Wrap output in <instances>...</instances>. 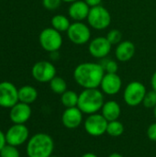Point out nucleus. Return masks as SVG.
<instances>
[{"mask_svg":"<svg viewBox=\"0 0 156 157\" xmlns=\"http://www.w3.org/2000/svg\"><path fill=\"white\" fill-rule=\"evenodd\" d=\"M51 23V27L61 33L66 32L71 25L70 19L64 15H55L54 17H52Z\"/></svg>","mask_w":156,"mask_h":157,"instance_id":"obj_20","label":"nucleus"},{"mask_svg":"<svg viewBox=\"0 0 156 157\" xmlns=\"http://www.w3.org/2000/svg\"><path fill=\"white\" fill-rule=\"evenodd\" d=\"M6 144V134H4V132L0 130V152L3 149V147Z\"/></svg>","mask_w":156,"mask_h":157,"instance_id":"obj_31","label":"nucleus"},{"mask_svg":"<svg viewBox=\"0 0 156 157\" xmlns=\"http://www.w3.org/2000/svg\"><path fill=\"white\" fill-rule=\"evenodd\" d=\"M62 2V0H42V5L48 10H56Z\"/></svg>","mask_w":156,"mask_h":157,"instance_id":"obj_28","label":"nucleus"},{"mask_svg":"<svg viewBox=\"0 0 156 157\" xmlns=\"http://www.w3.org/2000/svg\"><path fill=\"white\" fill-rule=\"evenodd\" d=\"M54 143L47 133H37L33 135L27 144V155L29 157H50L52 155Z\"/></svg>","mask_w":156,"mask_h":157,"instance_id":"obj_3","label":"nucleus"},{"mask_svg":"<svg viewBox=\"0 0 156 157\" xmlns=\"http://www.w3.org/2000/svg\"><path fill=\"white\" fill-rule=\"evenodd\" d=\"M100 64L102 65L106 74H117L118 73L119 65H118V63L114 60L104 58L103 62L100 63Z\"/></svg>","mask_w":156,"mask_h":157,"instance_id":"obj_24","label":"nucleus"},{"mask_svg":"<svg viewBox=\"0 0 156 157\" xmlns=\"http://www.w3.org/2000/svg\"><path fill=\"white\" fill-rule=\"evenodd\" d=\"M78 98L79 95L73 90H66L63 94L61 95V102L65 107V109L77 107Z\"/></svg>","mask_w":156,"mask_h":157,"instance_id":"obj_21","label":"nucleus"},{"mask_svg":"<svg viewBox=\"0 0 156 157\" xmlns=\"http://www.w3.org/2000/svg\"><path fill=\"white\" fill-rule=\"evenodd\" d=\"M39 41L44 51L49 52H55L60 50L63 40L61 32L51 27L42 29L39 36Z\"/></svg>","mask_w":156,"mask_h":157,"instance_id":"obj_5","label":"nucleus"},{"mask_svg":"<svg viewBox=\"0 0 156 157\" xmlns=\"http://www.w3.org/2000/svg\"><path fill=\"white\" fill-rule=\"evenodd\" d=\"M122 87V80L118 74H105L100 84L101 91L108 96L118 94Z\"/></svg>","mask_w":156,"mask_h":157,"instance_id":"obj_13","label":"nucleus"},{"mask_svg":"<svg viewBox=\"0 0 156 157\" xmlns=\"http://www.w3.org/2000/svg\"><path fill=\"white\" fill-rule=\"evenodd\" d=\"M136 52L135 45L131 40L120 41L115 50V57L119 62L125 63L131 61Z\"/></svg>","mask_w":156,"mask_h":157,"instance_id":"obj_17","label":"nucleus"},{"mask_svg":"<svg viewBox=\"0 0 156 157\" xmlns=\"http://www.w3.org/2000/svg\"><path fill=\"white\" fill-rule=\"evenodd\" d=\"M50 157H58V156H54V155H51Z\"/></svg>","mask_w":156,"mask_h":157,"instance_id":"obj_37","label":"nucleus"},{"mask_svg":"<svg viewBox=\"0 0 156 157\" xmlns=\"http://www.w3.org/2000/svg\"><path fill=\"white\" fill-rule=\"evenodd\" d=\"M31 116V108L29 104L17 102L10 109L9 118L14 124H25Z\"/></svg>","mask_w":156,"mask_h":157,"instance_id":"obj_14","label":"nucleus"},{"mask_svg":"<svg viewBox=\"0 0 156 157\" xmlns=\"http://www.w3.org/2000/svg\"><path fill=\"white\" fill-rule=\"evenodd\" d=\"M29 129L25 124H14L6 132V144L13 146L22 145L29 139Z\"/></svg>","mask_w":156,"mask_h":157,"instance_id":"obj_11","label":"nucleus"},{"mask_svg":"<svg viewBox=\"0 0 156 157\" xmlns=\"http://www.w3.org/2000/svg\"><path fill=\"white\" fill-rule=\"evenodd\" d=\"M151 85H152L153 90L156 91V71L153 74V75H152V78H151Z\"/></svg>","mask_w":156,"mask_h":157,"instance_id":"obj_32","label":"nucleus"},{"mask_svg":"<svg viewBox=\"0 0 156 157\" xmlns=\"http://www.w3.org/2000/svg\"><path fill=\"white\" fill-rule=\"evenodd\" d=\"M83 112L78 107L65 109L62 115V122L63 126L69 130L78 128L83 121Z\"/></svg>","mask_w":156,"mask_h":157,"instance_id":"obj_15","label":"nucleus"},{"mask_svg":"<svg viewBox=\"0 0 156 157\" xmlns=\"http://www.w3.org/2000/svg\"><path fill=\"white\" fill-rule=\"evenodd\" d=\"M87 22L90 28L97 30H103L108 28L111 22L109 11L103 6H97L90 8Z\"/></svg>","mask_w":156,"mask_h":157,"instance_id":"obj_4","label":"nucleus"},{"mask_svg":"<svg viewBox=\"0 0 156 157\" xmlns=\"http://www.w3.org/2000/svg\"><path fill=\"white\" fill-rule=\"evenodd\" d=\"M31 75L40 83H50L56 76V68L51 62L40 61L32 66Z\"/></svg>","mask_w":156,"mask_h":157,"instance_id":"obj_9","label":"nucleus"},{"mask_svg":"<svg viewBox=\"0 0 156 157\" xmlns=\"http://www.w3.org/2000/svg\"><path fill=\"white\" fill-rule=\"evenodd\" d=\"M147 136L150 140L156 142V122L149 126L147 130Z\"/></svg>","mask_w":156,"mask_h":157,"instance_id":"obj_29","label":"nucleus"},{"mask_svg":"<svg viewBox=\"0 0 156 157\" xmlns=\"http://www.w3.org/2000/svg\"><path fill=\"white\" fill-rule=\"evenodd\" d=\"M90 6L84 0H77L70 4L68 8V15L74 21L82 22L85 19H87Z\"/></svg>","mask_w":156,"mask_h":157,"instance_id":"obj_16","label":"nucleus"},{"mask_svg":"<svg viewBox=\"0 0 156 157\" xmlns=\"http://www.w3.org/2000/svg\"><path fill=\"white\" fill-rule=\"evenodd\" d=\"M50 87L53 93L57 95H62L67 90V83L63 77L55 76L54 78L51 80Z\"/></svg>","mask_w":156,"mask_h":157,"instance_id":"obj_22","label":"nucleus"},{"mask_svg":"<svg viewBox=\"0 0 156 157\" xmlns=\"http://www.w3.org/2000/svg\"><path fill=\"white\" fill-rule=\"evenodd\" d=\"M106 38H107L108 40L110 42L111 45H118L120 41H122V40H121V39H122V34H121V32H120L119 29H110V30L108 32Z\"/></svg>","mask_w":156,"mask_h":157,"instance_id":"obj_27","label":"nucleus"},{"mask_svg":"<svg viewBox=\"0 0 156 157\" xmlns=\"http://www.w3.org/2000/svg\"><path fill=\"white\" fill-rule=\"evenodd\" d=\"M108 123V121L103 117L102 114L95 113L88 115L84 122V128L89 135L98 137L107 132Z\"/></svg>","mask_w":156,"mask_h":157,"instance_id":"obj_8","label":"nucleus"},{"mask_svg":"<svg viewBox=\"0 0 156 157\" xmlns=\"http://www.w3.org/2000/svg\"><path fill=\"white\" fill-rule=\"evenodd\" d=\"M63 2H64V3H73V2H74V1H77V0H62Z\"/></svg>","mask_w":156,"mask_h":157,"instance_id":"obj_35","label":"nucleus"},{"mask_svg":"<svg viewBox=\"0 0 156 157\" xmlns=\"http://www.w3.org/2000/svg\"><path fill=\"white\" fill-rule=\"evenodd\" d=\"M18 102V89L14 84L4 81L0 83V107L11 109Z\"/></svg>","mask_w":156,"mask_h":157,"instance_id":"obj_10","label":"nucleus"},{"mask_svg":"<svg viewBox=\"0 0 156 157\" xmlns=\"http://www.w3.org/2000/svg\"><path fill=\"white\" fill-rule=\"evenodd\" d=\"M81 157H98L97 155L93 154V153H86L85 155H83Z\"/></svg>","mask_w":156,"mask_h":157,"instance_id":"obj_33","label":"nucleus"},{"mask_svg":"<svg viewBox=\"0 0 156 157\" xmlns=\"http://www.w3.org/2000/svg\"><path fill=\"white\" fill-rule=\"evenodd\" d=\"M90 7H94L97 6H100L102 3V0H84Z\"/></svg>","mask_w":156,"mask_h":157,"instance_id":"obj_30","label":"nucleus"},{"mask_svg":"<svg viewBox=\"0 0 156 157\" xmlns=\"http://www.w3.org/2000/svg\"><path fill=\"white\" fill-rule=\"evenodd\" d=\"M38 98V91L34 86H23L18 89V101L26 104L33 103Z\"/></svg>","mask_w":156,"mask_h":157,"instance_id":"obj_19","label":"nucleus"},{"mask_svg":"<svg viewBox=\"0 0 156 157\" xmlns=\"http://www.w3.org/2000/svg\"><path fill=\"white\" fill-rule=\"evenodd\" d=\"M105 71L98 63H82L78 64L74 71V81L84 89L97 88L100 86Z\"/></svg>","mask_w":156,"mask_h":157,"instance_id":"obj_1","label":"nucleus"},{"mask_svg":"<svg viewBox=\"0 0 156 157\" xmlns=\"http://www.w3.org/2000/svg\"><path fill=\"white\" fill-rule=\"evenodd\" d=\"M143 104L147 109H154L156 106V91L151 90L145 94Z\"/></svg>","mask_w":156,"mask_h":157,"instance_id":"obj_26","label":"nucleus"},{"mask_svg":"<svg viewBox=\"0 0 156 157\" xmlns=\"http://www.w3.org/2000/svg\"><path fill=\"white\" fill-rule=\"evenodd\" d=\"M147 93L145 86L139 81L129 83L124 89L123 99L130 107H136L143 103L145 94Z\"/></svg>","mask_w":156,"mask_h":157,"instance_id":"obj_6","label":"nucleus"},{"mask_svg":"<svg viewBox=\"0 0 156 157\" xmlns=\"http://www.w3.org/2000/svg\"><path fill=\"white\" fill-rule=\"evenodd\" d=\"M108 157H124L123 155H121L120 154H118V153H113V154H111Z\"/></svg>","mask_w":156,"mask_h":157,"instance_id":"obj_34","label":"nucleus"},{"mask_svg":"<svg viewBox=\"0 0 156 157\" xmlns=\"http://www.w3.org/2000/svg\"><path fill=\"white\" fill-rule=\"evenodd\" d=\"M121 113L120 104L115 100H108L104 103L101 109V114L108 121H117Z\"/></svg>","mask_w":156,"mask_h":157,"instance_id":"obj_18","label":"nucleus"},{"mask_svg":"<svg viewBox=\"0 0 156 157\" xmlns=\"http://www.w3.org/2000/svg\"><path fill=\"white\" fill-rule=\"evenodd\" d=\"M0 157H20V154L17 146L6 144L0 152Z\"/></svg>","mask_w":156,"mask_h":157,"instance_id":"obj_25","label":"nucleus"},{"mask_svg":"<svg viewBox=\"0 0 156 157\" xmlns=\"http://www.w3.org/2000/svg\"><path fill=\"white\" fill-rule=\"evenodd\" d=\"M154 118H155V120H156V106H155V108H154Z\"/></svg>","mask_w":156,"mask_h":157,"instance_id":"obj_36","label":"nucleus"},{"mask_svg":"<svg viewBox=\"0 0 156 157\" xmlns=\"http://www.w3.org/2000/svg\"><path fill=\"white\" fill-rule=\"evenodd\" d=\"M66 33L70 41L75 45L86 44L91 38L90 27L84 22L74 21V23H71Z\"/></svg>","mask_w":156,"mask_h":157,"instance_id":"obj_7","label":"nucleus"},{"mask_svg":"<svg viewBox=\"0 0 156 157\" xmlns=\"http://www.w3.org/2000/svg\"><path fill=\"white\" fill-rule=\"evenodd\" d=\"M124 132V125L117 121H108V127H107V132L109 136L111 137H120L123 134Z\"/></svg>","mask_w":156,"mask_h":157,"instance_id":"obj_23","label":"nucleus"},{"mask_svg":"<svg viewBox=\"0 0 156 157\" xmlns=\"http://www.w3.org/2000/svg\"><path fill=\"white\" fill-rule=\"evenodd\" d=\"M104 93L97 88L84 89L79 94L77 107L84 114H95L104 105Z\"/></svg>","mask_w":156,"mask_h":157,"instance_id":"obj_2","label":"nucleus"},{"mask_svg":"<svg viewBox=\"0 0 156 157\" xmlns=\"http://www.w3.org/2000/svg\"><path fill=\"white\" fill-rule=\"evenodd\" d=\"M111 44L108 40L106 37H97L89 41L88 44V52L94 58L97 59H104L106 58L110 51Z\"/></svg>","mask_w":156,"mask_h":157,"instance_id":"obj_12","label":"nucleus"}]
</instances>
